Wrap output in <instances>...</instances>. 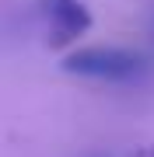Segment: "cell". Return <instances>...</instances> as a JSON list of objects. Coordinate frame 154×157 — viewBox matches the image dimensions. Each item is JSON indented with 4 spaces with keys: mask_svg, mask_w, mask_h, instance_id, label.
Here are the masks:
<instances>
[{
    "mask_svg": "<svg viewBox=\"0 0 154 157\" xmlns=\"http://www.w3.org/2000/svg\"><path fill=\"white\" fill-rule=\"evenodd\" d=\"M46 11V21H49V42L53 45H67L81 39L91 25V14L81 0H46L42 4Z\"/></svg>",
    "mask_w": 154,
    "mask_h": 157,
    "instance_id": "obj_2",
    "label": "cell"
},
{
    "mask_svg": "<svg viewBox=\"0 0 154 157\" xmlns=\"http://www.w3.org/2000/svg\"><path fill=\"white\" fill-rule=\"evenodd\" d=\"M147 56L133 49H119V45H95V49L70 52L63 59V70L77 73V77L91 80H109V84H126V80H140L147 73Z\"/></svg>",
    "mask_w": 154,
    "mask_h": 157,
    "instance_id": "obj_1",
    "label": "cell"
}]
</instances>
